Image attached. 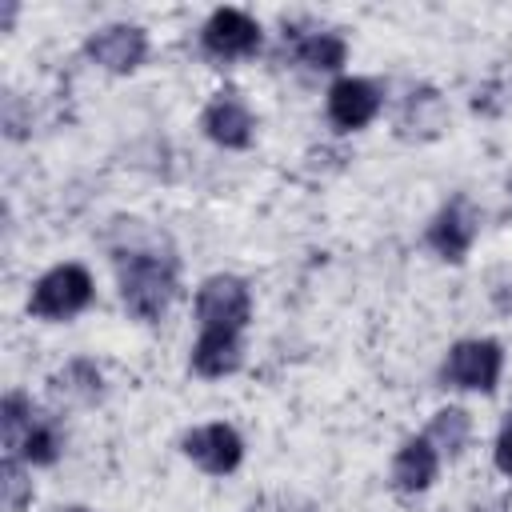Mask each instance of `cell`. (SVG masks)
<instances>
[{
	"mask_svg": "<svg viewBox=\"0 0 512 512\" xmlns=\"http://www.w3.org/2000/svg\"><path fill=\"white\" fill-rule=\"evenodd\" d=\"M116 276H120V300L124 308L152 324L168 312L172 296H176V256L160 244L116 256Z\"/></svg>",
	"mask_w": 512,
	"mask_h": 512,
	"instance_id": "6da1fadb",
	"label": "cell"
},
{
	"mask_svg": "<svg viewBox=\"0 0 512 512\" xmlns=\"http://www.w3.org/2000/svg\"><path fill=\"white\" fill-rule=\"evenodd\" d=\"M92 276L84 264H56L48 268L28 296V312L40 320H68L92 304Z\"/></svg>",
	"mask_w": 512,
	"mask_h": 512,
	"instance_id": "7a4b0ae2",
	"label": "cell"
},
{
	"mask_svg": "<svg viewBox=\"0 0 512 512\" xmlns=\"http://www.w3.org/2000/svg\"><path fill=\"white\" fill-rule=\"evenodd\" d=\"M500 372H504V348L496 340H460L452 344L440 380L464 392H492L500 384Z\"/></svg>",
	"mask_w": 512,
	"mask_h": 512,
	"instance_id": "3957f363",
	"label": "cell"
},
{
	"mask_svg": "<svg viewBox=\"0 0 512 512\" xmlns=\"http://www.w3.org/2000/svg\"><path fill=\"white\" fill-rule=\"evenodd\" d=\"M252 316V292L240 276H228V272H216L200 284L196 292V320L200 328H228V332H240Z\"/></svg>",
	"mask_w": 512,
	"mask_h": 512,
	"instance_id": "277c9868",
	"label": "cell"
},
{
	"mask_svg": "<svg viewBox=\"0 0 512 512\" xmlns=\"http://www.w3.org/2000/svg\"><path fill=\"white\" fill-rule=\"evenodd\" d=\"M180 448H184V456H188L196 468H204L208 476H228V472H236L240 460H244V440H240V432H236L232 424H220V420L184 432Z\"/></svg>",
	"mask_w": 512,
	"mask_h": 512,
	"instance_id": "5b68a950",
	"label": "cell"
},
{
	"mask_svg": "<svg viewBox=\"0 0 512 512\" xmlns=\"http://www.w3.org/2000/svg\"><path fill=\"white\" fill-rule=\"evenodd\" d=\"M200 44L216 60H240L260 48V24L244 8H216L200 28Z\"/></svg>",
	"mask_w": 512,
	"mask_h": 512,
	"instance_id": "8992f818",
	"label": "cell"
},
{
	"mask_svg": "<svg viewBox=\"0 0 512 512\" xmlns=\"http://www.w3.org/2000/svg\"><path fill=\"white\" fill-rule=\"evenodd\" d=\"M476 232H480V216H476L472 200H468V196H452V200L432 216V224H428V248H432L440 260L460 264V260L468 256Z\"/></svg>",
	"mask_w": 512,
	"mask_h": 512,
	"instance_id": "52a82bcc",
	"label": "cell"
},
{
	"mask_svg": "<svg viewBox=\"0 0 512 512\" xmlns=\"http://www.w3.org/2000/svg\"><path fill=\"white\" fill-rule=\"evenodd\" d=\"M380 112V88L364 76H340L328 88V120L340 132H360Z\"/></svg>",
	"mask_w": 512,
	"mask_h": 512,
	"instance_id": "ba28073f",
	"label": "cell"
},
{
	"mask_svg": "<svg viewBox=\"0 0 512 512\" xmlns=\"http://www.w3.org/2000/svg\"><path fill=\"white\" fill-rule=\"evenodd\" d=\"M84 52L100 68H108V72H132L148 56V36L136 24H108V28H100V32L88 36Z\"/></svg>",
	"mask_w": 512,
	"mask_h": 512,
	"instance_id": "9c48e42d",
	"label": "cell"
},
{
	"mask_svg": "<svg viewBox=\"0 0 512 512\" xmlns=\"http://www.w3.org/2000/svg\"><path fill=\"white\" fill-rule=\"evenodd\" d=\"M200 128L212 144L220 148H248L252 144V112L248 104L236 96V92H216L208 104H204V116H200Z\"/></svg>",
	"mask_w": 512,
	"mask_h": 512,
	"instance_id": "30bf717a",
	"label": "cell"
},
{
	"mask_svg": "<svg viewBox=\"0 0 512 512\" xmlns=\"http://www.w3.org/2000/svg\"><path fill=\"white\" fill-rule=\"evenodd\" d=\"M244 360V344H240V332H228V328H200L196 344H192V372L196 376H228L236 372Z\"/></svg>",
	"mask_w": 512,
	"mask_h": 512,
	"instance_id": "8fae6325",
	"label": "cell"
},
{
	"mask_svg": "<svg viewBox=\"0 0 512 512\" xmlns=\"http://www.w3.org/2000/svg\"><path fill=\"white\" fill-rule=\"evenodd\" d=\"M440 472V452L432 448L428 436H412L400 444V452L392 456V488L396 492H424L432 488Z\"/></svg>",
	"mask_w": 512,
	"mask_h": 512,
	"instance_id": "7c38bea8",
	"label": "cell"
},
{
	"mask_svg": "<svg viewBox=\"0 0 512 512\" xmlns=\"http://www.w3.org/2000/svg\"><path fill=\"white\" fill-rule=\"evenodd\" d=\"M448 128V104L436 88H412L400 112V136L404 140H436Z\"/></svg>",
	"mask_w": 512,
	"mask_h": 512,
	"instance_id": "4fadbf2b",
	"label": "cell"
},
{
	"mask_svg": "<svg viewBox=\"0 0 512 512\" xmlns=\"http://www.w3.org/2000/svg\"><path fill=\"white\" fill-rule=\"evenodd\" d=\"M48 388L64 404H96L104 396V376H100V368L92 360H68L64 368L52 372Z\"/></svg>",
	"mask_w": 512,
	"mask_h": 512,
	"instance_id": "5bb4252c",
	"label": "cell"
},
{
	"mask_svg": "<svg viewBox=\"0 0 512 512\" xmlns=\"http://www.w3.org/2000/svg\"><path fill=\"white\" fill-rule=\"evenodd\" d=\"M60 452H64V432H60V424H56L48 412H36L32 424H28V432H24V440H20V448H16V460L44 468V464H56Z\"/></svg>",
	"mask_w": 512,
	"mask_h": 512,
	"instance_id": "9a60e30c",
	"label": "cell"
},
{
	"mask_svg": "<svg viewBox=\"0 0 512 512\" xmlns=\"http://www.w3.org/2000/svg\"><path fill=\"white\" fill-rule=\"evenodd\" d=\"M468 436H472V416H468L464 408H456V404L440 408V412L432 416V424H428V440H432V448L444 452V456H460V452L468 448Z\"/></svg>",
	"mask_w": 512,
	"mask_h": 512,
	"instance_id": "2e32d148",
	"label": "cell"
},
{
	"mask_svg": "<svg viewBox=\"0 0 512 512\" xmlns=\"http://www.w3.org/2000/svg\"><path fill=\"white\" fill-rule=\"evenodd\" d=\"M296 60L312 72H336L348 60V44L332 32H312V36L296 40Z\"/></svg>",
	"mask_w": 512,
	"mask_h": 512,
	"instance_id": "e0dca14e",
	"label": "cell"
},
{
	"mask_svg": "<svg viewBox=\"0 0 512 512\" xmlns=\"http://www.w3.org/2000/svg\"><path fill=\"white\" fill-rule=\"evenodd\" d=\"M32 416H36V408H32V400H28L24 392H8V396L0 400V440H4V456H16V448H20V440H24L28 424H32Z\"/></svg>",
	"mask_w": 512,
	"mask_h": 512,
	"instance_id": "ac0fdd59",
	"label": "cell"
},
{
	"mask_svg": "<svg viewBox=\"0 0 512 512\" xmlns=\"http://www.w3.org/2000/svg\"><path fill=\"white\" fill-rule=\"evenodd\" d=\"M32 504V480L24 472V460L4 456L0 460V508L4 512H24Z\"/></svg>",
	"mask_w": 512,
	"mask_h": 512,
	"instance_id": "d6986e66",
	"label": "cell"
},
{
	"mask_svg": "<svg viewBox=\"0 0 512 512\" xmlns=\"http://www.w3.org/2000/svg\"><path fill=\"white\" fill-rule=\"evenodd\" d=\"M492 304L500 308V312H512V268H500L496 276H492Z\"/></svg>",
	"mask_w": 512,
	"mask_h": 512,
	"instance_id": "ffe728a7",
	"label": "cell"
},
{
	"mask_svg": "<svg viewBox=\"0 0 512 512\" xmlns=\"http://www.w3.org/2000/svg\"><path fill=\"white\" fill-rule=\"evenodd\" d=\"M496 468H500L504 476H512V416L504 420V428H500V436H496Z\"/></svg>",
	"mask_w": 512,
	"mask_h": 512,
	"instance_id": "44dd1931",
	"label": "cell"
},
{
	"mask_svg": "<svg viewBox=\"0 0 512 512\" xmlns=\"http://www.w3.org/2000/svg\"><path fill=\"white\" fill-rule=\"evenodd\" d=\"M496 512H512V492H504V496L496 500Z\"/></svg>",
	"mask_w": 512,
	"mask_h": 512,
	"instance_id": "7402d4cb",
	"label": "cell"
},
{
	"mask_svg": "<svg viewBox=\"0 0 512 512\" xmlns=\"http://www.w3.org/2000/svg\"><path fill=\"white\" fill-rule=\"evenodd\" d=\"M64 512H88V508H64Z\"/></svg>",
	"mask_w": 512,
	"mask_h": 512,
	"instance_id": "603a6c76",
	"label": "cell"
}]
</instances>
